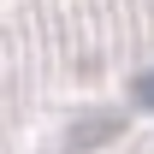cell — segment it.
I'll return each mask as SVG.
<instances>
[{"label":"cell","mask_w":154,"mask_h":154,"mask_svg":"<svg viewBox=\"0 0 154 154\" xmlns=\"http://www.w3.org/2000/svg\"><path fill=\"white\" fill-rule=\"evenodd\" d=\"M119 131H125V113H89V119L71 125L65 148H71V154H89V148H101V142H113Z\"/></svg>","instance_id":"obj_1"},{"label":"cell","mask_w":154,"mask_h":154,"mask_svg":"<svg viewBox=\"0 0 154 154\" xmlns=\"http://www.w3.org/2000/svg\"><path fill=\"white\" fill-rule=\"evenodd\" d=\"M131 95H136V107H148V113H154V65H148V71L131 83Z\"/></svg>","instance_id":"obj_2"}]
</instances>
